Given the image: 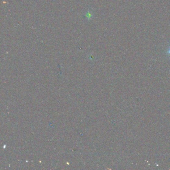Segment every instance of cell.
I'll return each mask as SVG.
<instances>
[{
  "mask_svg": "<svg viewBox=\"0 0 170 170\" xmlns=\"http://www.w3.org/2000/svg\"><path fill=\"white\" fill-rule=\"evenodd\" d=\"M168 54H169V55H170V48H169V50H168Z\"/></svg>",
  "mask_w": 170,
  "mask_h": 170,
  "instance_id": "6da1fadb",
  "label": "cell"
}]
</instances>
